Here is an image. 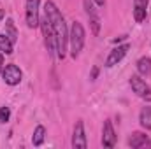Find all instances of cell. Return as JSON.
I'll return each instance as SVG.
<instances>
[{"instance_id":"9","label":"cell","mask_w":151,"mask_h":149,"mask_svg":"<svg viewBox=\"0 0 151 149\" xmlns=\"http://www.w3.org/2000/svg\"><path fill=\"white\" fill-rule=\"evenodd\" d=\"M84 9H86V14H88L90 25H91V32H93V35H99V32H100V18H99L95 7L90 4V0H84Z\"/></svg>"},{"instance_id":"1","label":"cell","mask_w":151,"mask_h":149,"mask_svg":"<svg viewBox=\"0 0 151 149\" xmlns=\"http://www.w3.org/2000/svg\"><path fill=\"white\" fill-rule=\"evenodd\" d=\"M44 14L49 18L51 28L55 32V39H56V54L60 60L65 58V51H67V42H69V32H67V25L65 19L62 16V12L58 11V7L53 2H46L44 7Z\"/></svg>"},{"instance_id":"6","label":"cell","mask_w":151,"mask_h":149,"mask_svg":"<svg viewBox=\"0 0 151 149\" xmlns=\"http://www.w3.org/2000/svg\"><path fill=\"white\" fill-rule=\"evenodd\" d=\"M2 77H4V81H5L9 86H16V84H19V81H21V77H23V72L19 70V67H16V65L11 63V65L4 67Z\"/></svg>"},{"instance_id":"18","label":"cell","mask_w":151,"mask_h":149,"mask_svg":"<svg viewBox=\"0 0 151 149\" xmlns=\"http://www.w3.org/2000/svg\"><path fill=\"white\" fill-rule=\"evenodd\" d=\"M9 117H11V109L9 107H2L0 109V123L9 121Z\"/></svg>"},{"instance_id":"11","label":"cell","mask_w":151,"mask_h":149,"mask_svg":"<svg viewBox=\"0 0 151 149\" xmlns=\"http://www.w3.org/2000/svg\"><path fill=\"white\" fill-rule=\"evenodd\" d=\"M128 146L134 148V149H141V148H144V146H150L148 135L146 133H141V132H134L128 137Z\"/></svg>"},{"instance_id":"2","label":"cell","mask_w":151,"mask_h":149,"mask_svg":"<svg viewBox=\"0 0 151 149\" xmlns=\"http://www.w3.org/2000/svg\"><path fill=\"white\" fill-rule=\"evenodd\" d=\"M69 42H70V54L72 58H77L83 46H84V28L79 21H74L69 32Z\"/></svg>"},{"instance_id":"22","label":"cell","mask_w":151,"mask_h":149,"mask_svg":"<svg viewBox=\"0 0 151 149\" xmlns=\"http://www.w3.org/2000/svg\"><path fill=\"white\" fill-rule=\"evenodd\" d=\"M2 18H4V11L0 9V19H2Z\"/></svg>"},{"instance_id":"15","label":"cell","mask_w":151,"mask_h":149,"mask_svg":"<svg viewBox=\"0 0 151 149\" xmlns=\"http://www.w3.org/2000/svg\"><path fill=\"white\" fill-rule=\"evenodd\" d=\"M5 35L11 39L12 44H16V40H18V30H16L12 19H7V21H5Z\"/></svg>"},{"instance_id":"10","label":"cell","mask_w":151,"mask_h":149,"mask_svg":"<svg viewBox=\"0 0 151 149\" xmlns=\"http://www.w3.org/2000/svg\"><path fill=\"white\" fill-rule=\"evenodd\" d=\"M114 144H116V133H114L113 123L106 121L104 128H102V146L104 148H114Z\"/></svg>"},{"instance_id":"17","label":"cell","mask_w":151,"mask_h":149,"mask_svg":"<svg viewBox=\"0 0 151 149\" xmlns=\"http://www.w3.org/2000/svg\"><path fill=\"white\" fill-rule=\"evenodd\" d=\"M44 137H46V128L42 125H39L37 128H35V132H34V137H32L34 146H40L44 142Z\"/></svg>"},{"instance_id":"13","label":"cell","mask_w":151,"mask_h":149,"mask_svg":"<svg viewBox=\"0 0 151 149\" xmlns=\"http://www.w3.org/2000/svg\"><path fill=\"white\" fill-rule=\"evenodd\" d=\"M137 70L141 75H150L151 74V58L150 56H142L137 60Z\"/></svg>"},{"instance_id":"12","label":"cell","mask_w":151,"mask_h":149,"mask_svg":"<svg viewBox=\"0 0 151 149\" xmlns=\"http://www.w3.org/2000/svg\"><path fill=\"white\" fill-rule=\"evenodd\" d=\"M148 2L150 0H134V18L137 23L144 21L146 18V9H148Z\"/></svg>"},{"instance_id":"5","label":"cell","mask_w":151,"mask_h":149,"mask_svg":"<svg viewBox=\"0 0 151 149\" xmlns=\"http://www.w3.org/2000/svg\"><path fill=\"white\" fill-rule=\"evenodd\" d=\"M39 4H40V0H27V12H25V16H27L28 28H35V27H39V23H40V18H39Z\"/></svg>"},{"instance_id":"16","label":"cell","mask_w":151,"mask_h":149,"mask_svg":"<svg viewBox=\"0 0 151 149\" xmlns=\"http://www.w3.org/2000/svg\"><path fill=\"white\" fill-rule=\"evenodd\" d=\"M0 51L5 54H12V51H14V44L11 42V39L7 35H0Z\"/></svg>"},{"instance_id":"8","label":"cell","mask_w":151,"mask_h":149,"mask_svg":"<svg viewBox=\"0 0 151 149\" xmlns=\"http://www.w3.org/2000/svg\"><path fill=\"white\" fill-rule=\"evenodd\" d=\"M128 49H130V46H128V44H123V46L114 47L113 51L109 53L107 60H106V67H114V65H118V63L125 58V54L128 53Z\"/></svg>"},{"instance_id":"21","label":"cell","mask_w":151,"mask_h":149,"mask_svg":"<svg viewBox=\"0 0 151 149\" xmlns=\"http://www.w3.org/2000/svg\"><path fill=\"white\" fill-rule=\"evenodd\" d=\"M93 2H95V4H97V5H100V7H102V5H104V4H106V0H93Z\"/></svg>"},{"instance_id":"3","label":"cell","mask_w":151,"mask_h":149,"mask_svg":"<svg viewBox=\"0 0 151 149\" xmlns=\"http://www.w3.org/2000/svg\"><path fill=\"white\" fill-rule=\"evenodd\" d=\"M40 27H42V34H44V42H46V49L49 53V56H55L56 53V39H55V32L51 28L49 18L44 14L40 18Z\"/></svg>"},{"instance_id":"4","label":"cell","mask_w":151,"mask_h":149,"mask_svg":"<svg viewBox=\"0 0 151 149\" xmlns=\"http://www.w3.org/2000/svg\"><path fill=\"white\" fill-rule=\"evenodd\" d=\"M130 86H132L134 93H135L139 98H142V100H146V102H151V88L146 84L144 79H141L139 75H132V77H130Z\"/></svg>"},{"instance_id":"7","label":"cell","mask_w":151,"mask_h":149,"mask_svg":"<svg viewBox=\"0 0 151 149\" xmlns=\"http://www.w3.org/2000/svg\"><path fill=\"white\" fill-rule=\"evenodd\" d=\"M72 148L74 149H86V133H84V125L83 121H77L74 126V135H72Z\"/></svg>"},{"instance_id":"20","label":"cell","mask_w":151,"mask_h":149,"mask_svg":"<svg viewBox=\"0 0 151 149\" xmlns=\"http://www.w3.org/2000/svg\"><path fill=\"white\" fill-rule=\"evenodd\" d=\"M4 67H5V65H4V56H2V51H0V72L4 70Z\"/></svg>"},{"instance_id":"19","label":"cell","mask_w":151,"mask_h":149,"mask_svg":"<svg viewBox=\"0 0 151 149\" xmlns=\"http://www.w3.org/2000/svg\"><path fill=\"white\" fill-rule=\"evenodd\" d=\"M97 74H99V67H93V70H91V74H90V79H91V81L97 79Z\"/></svg>"},{"instance_id":"14","label":"cell","mask_w":151,"mask_h":149,"mask_svg":"<svg viewBox=\"0 0 151 149\" xmlns=\"http://www.w3.org/2000/svg\"><path fill=\"white\" fill-rule=\"evenodd\" d=\"M139 123L142 128L151 130V107H142V111L139 114Z\"/></svg>"}]
</instances>
